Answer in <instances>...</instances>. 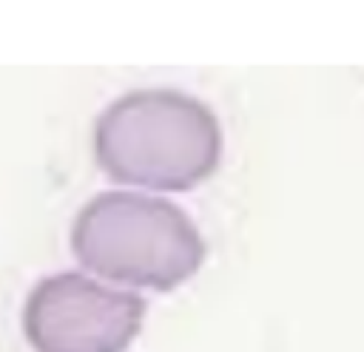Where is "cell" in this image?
Masks as SVG:
<instances>
[{"mask_svg":"<svg viewBox=\"0 0 364 352\" xmlns=\"http://www.w3.org/2000/svg\"><path fill=\"white\" fill-rule=\"evenodd\" d=\"M94 156L117 185L182 193L219 167L222 128L196 97L168 88L131 91L97 116Z\"/></svg>","mask_w":364,"mask_h":352,"instance_id":"6da1fadb","label":"cell"},{"mask_svg":"<svg viewBox=\"0 0 364 352\" xmlns=\"http://www.w3.org/2000/svg\"><path fill=\"white\" fill-rule=\"evenodd\" d=\"M71 253L102 281L168 292L196 275L205 261V241L191 216L171 199L105 190L74 216Z\"/></svg>","mask_w":364,"mask_h":352,"instance_id":"7a4b0ae2","label":"cell"},{"mask_svg":"<svg viewBox=\"0 0 364 352\" xmlns=\"http://www.w3.org/2000/svg\"><path fill=\"white\" fill-rule=\"evenodd\" d=\"M142 321V295L82 273L46 275L23 307V332L34 352H128Z\"/></svg>","mask_w":364,"mask_h":352,"instance_id":"3957f363","label":"cell"}]
</instances>
